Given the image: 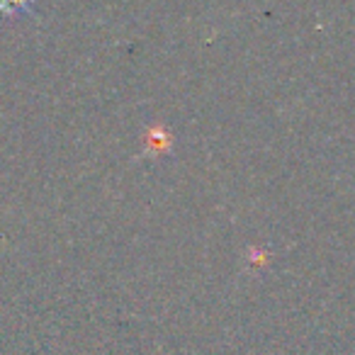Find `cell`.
<instances>
[{
	"label": "cell",
	"instance_id": "cell-1",
	"mask_svg": "<svg viewBox=\"0 0 355 355\" xmlns=\"http://www.w3.org/2000/svg\"><path fill=\"white\" fill-rule=\"evenodd\" d=\"M37 0H0V15L3 17H20L35 12Z\"/></svg>",
	"mask_w": 355,
	"mask_h": 355
}]
</instances>
